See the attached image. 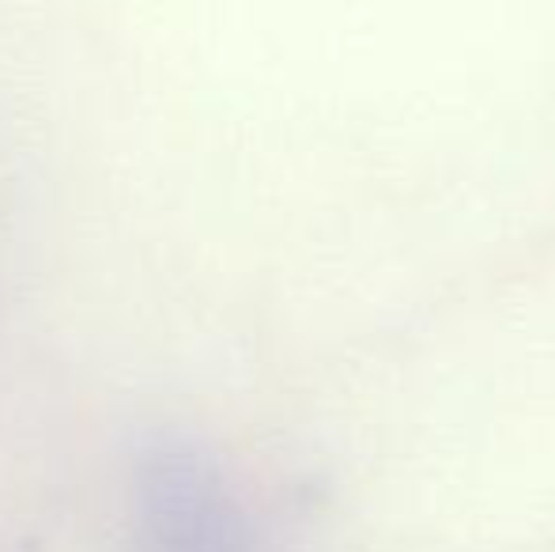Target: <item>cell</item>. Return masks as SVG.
<instances>
[]
</instances>
